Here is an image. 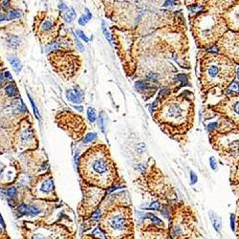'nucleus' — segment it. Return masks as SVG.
Here are the masks:
<instances>
[{"instance_id":"nucleus-1","label":"nucleus","mask_w":239,"mask_h":239,"mask_svg":"<svg viewBox=\"0 0 239 239\" xmlns=\"http://www.w3.org/2000/svg\"><path fill=\"white\" fill-rule=\"evenodd\" d=\"M81 173L85 181L94 186L107 188L114 182L116 169L104 146L90 148L81 157Z\"/></svg>"},{"instance_id":"nucleus-2","label":"nucleus","mask_w":239,"mask_h":239,"mask_svg":"<svg viewBox=\"0 0 239 239\" xmlns=\"http://www.w3.org/2000/svg\"><path fill=\"white\" fill-rule=\"evenodd\" d=\"M23 239H75L74 233L62 225H47L41 222L24 223Z\"/></svg>"},{"instance_id":"nucleus-3","label":"nucleus","mask_w":239,"mask_h":239,"mask_svg":"<svg viewBox=\"0 0 239 239\" xmlns=\"http://www.w3.org/2000/svg\"><path fill=\"white\" fill-rule=\"evenodd\" d=\"M203 81L211 82L214 85L224 84L230 81L232 77V65L224 57L210 56L202 66Z\"/></svg>"},{"instance_id":"nucleus-4","label":"nucleus","mask_w":239,"mask_h":239,"mask_svg":"<svg viewBox=\"0 0 239 239\" xmlns=\"http://www.w3.org/2000/svg\"><path fill=\"white\" fill-rule=\"evenodd\" d=\"M130 219L127 210L118 208L108 212L101 223V229L107 239H117L130 228Z\"/></svg>"},{"instance_id":"nucleus-5","label":"nucleus","mask_w":239,"mask_h":239,"mask_svg":"<svg viewBox=\"0 0 239 239\" xmlns=\"http://www.w3.org/2000/svg\"><path fill=\"white\" fill-rule=\"evenodd\" d=\"M188 103L185 101H170L160 109V117L167 122H173L174 124H179L186 120L188 111L186 110Z\"/></svg>"},{"instance_id":"nucleus-6","label":"nucleus","mask_w":239,"mask_h":239,"mask_svg":"<svg viewBox=\"0 0 239 239\" xmlns=\"http://www.w3.org/2000/svg\"><path fill=\"white\" fill-rule=\"evenodd\" d=\"M221 32L220 21L213 15H202L199 21L198 34L200 38L204 39L205 43L208 45L210 40H215L216 35Z\"/></svg>"},{"instance_id":"nucleus-7","label":"nucleus","mask_w":239,"mask_h":239,"mask_svg":"<svg viewBox=\"0 0 239 239\" xmlns=\"http://www.w3.org/2000/svg\"><path fill=\"white\" fill-rule=\"evenodd\" d=\"M228 110H229L228 112L232 117V119L239 120V96L232 98L230 100V103L229 104Z\"/></svg>"},{"instance_id":"nucleus-8","label":"nucleus","mask_w":239,"mask_h":239,"mask_svg":"<svg viewBox=\"0 0 239 239\" xmlns=\"http://www.w3.org/2000/svg\"><path fill=\"white\" fill-rule=\"evenodd\" d=\"M66 97L70 101L74 103H81L82 101V91L78 88L66 92Z\"/></svg>"},{"instance_id":"nucleus-9","label":"nucleus","mask_w":239,"mask_h":239,"mask_svg":"<svg viewBox=\"0 0 239 239\" xmlns=\"http://www.w3.org/2000/svg\"><path fill=\"white\" fill-rule=\"evenodd\" d=\"M54 188H55L54 181L52 179H47L41 184V186L39 188V191L43 194H48V193L53 192Z\"/></svg>"},{"instance_id":"nucleus-10","label":"nucleus","mask_w":239,"mask_h":239,"mask_svg":"<svg viewBox=\"0 0 239 239\" xmlns=\"http://www.w3.org/2000/svg\"><path fill=\"white\" fill-rule=\"evenodd\" d=\"M210 217L211 223H212L214 229H215L217 232H220V230H221V228H222V220H221V218L219 216H217L216 213L212 212V211H210Z\"/></svg>"},{"instance_id":"nucleus-11","label":"nucleus","mask_w":239,"mask_h":239,"mask_svg":"<svg viewBox=\"0 0 239 239\" xmlns=\"http://www.w3.org/2000/svg\"><path fill=\"white\" fill-rule=\"evenodd\" d=\"M230 25H232V28L233 29H238L239 30V8L238 11L235 10L230 13Z\"/></svg>"},{"instance_id":"nucleus-12","label":"nucleus","mask_w":239,"mask_h":239,"mask_svg":"<svg viewBox=\"0 0 239 239\" xmlns=\"http://www.w3.org/2000/svg\"><path fill=\"white\" fill-rule=\"evenodd\" d=\"M9 61H10L11 65L13 66V70H15V72H19V71L22 69V63L20 62V60H19L17 57H9Z\"/></svg>"},{"instance_id":"nucleus-13","label":"nucleus","mask_w":239,"mask_h":239,"mask_svg":"<svg viewBox=\"0 0 239 239\" xmlns=\"http://www.w3.org/2000/svg\"><path fill=\"white\" fill-rule=\"evenodd\" d=\"M76 17V13L74 9H70L68 10L66 13H64V15H63V18H64V20L66 21V22H72V21L75 19Z\"/></svg>"},{"instance_id":"nucleus-14","label":"nucleus","mask_w":239,"mask_h":239,"mask_svg":"<svg viewBox=\"0 0 239 239\" xmlns=\"http://www.w3.org/2000/svg\"><path fill=\"white\" fill-rule=\"evenodd\" d=\"M20 42H21L20 39H19L17 37H15V35H11V37L8 38V44L13 48H16L19 44H20Z\"/></svg>"},{"instance_id":"nucleus-15","label":"nucleus","mask_w":239,"mask_h":239,"mask_svg":"<svg viewBox=\"0 0 239 239\" xmlns=\"http://www.w3.org/2000/svg\"><path fill=\"white\" fill-rule=\"evenodd\" d=\"M145 217H148V218H149L150 220L153 222V223H154L155 225H157V226H159V227H163L164 226L163 221H162L161 219H159L157 216H155L154 214L146 213V214H145Z\"/></svg>"},{"instance_id":"nucleus-16","label":"nucleus","mask_w":239,"mask_h":239,"mask_svg":"<svg viewBox=\"0 0 239 239\" xmlns=\"http://www.w3.org/2000/svg\"><path fill=\"white\" fill-rule=\"evenodd\" d=\"M5 91H6L8 96H10V97H13V96H15L16 93H17V89H16V86L15 84H9V85H7L6 86Z\"/></svg>"},{"instance_id":"nucleus-17","label":"nucleus","mask_w":239,"mask_h":239,"mask_svg":"<svg viewBox=\"0 0 239 239\" xmlns=\"http://www.w3.org/2000/svg\"><path fill=\"white\" fill-rule=\"evenodd\" d=\"M86 12H87L86 15L81 16V18L79 19V25H81V26H84L85 24L88 22V21H89L90 19H91V17H92V15L90 13V12H89V11L87 10V9H86Z\"/></svg>"},{"instance_id":"nucleus-18","label":"nucleus","mask_w":239,"mask_h":239,"mask_svg":"<svg viewBox=\"0 0 239 239\" xmlns=\"http://www.w3.org/2000/svg\"><path fill=\"white\" fill-rule=\"evenodd\" d=\"M40 212V210L35 206H29L27 208V215L29 216H35Z\"/></svg>"},{"instance_id":"nucleus-19","label":"nucleus","mask_w":239,"mask_h":239,"mask_svg":"<svg viewBox=\"0 0 239 239\" xmlns=\"http://www.w3.org/2000/svg\"><path fill=\"white\" fill-rule=\"evenodd\" d=\"M135 87H136L137 90H140V91H142V90H145V89L149 88L150 85L146 81H137L136 82V83H135Z\"/></svg>"},{"instance_id":"nucleus-20","label":"nucleus","mask_w":239,"mask_h":239,"mask_svg":"<svg viewBox=\"0 0 239 239\" xmlns=\"http://www.w3.org/2000/svg\"><path fill=\"white\" fill-rule=\"evenodd\" d=\"M20 13L18 12V11H11V12L9 13V15H8L7 16H5V19L6 20H10V19H15V18H18V17H20Z\"/></svg>"},{"instance_id":"nucleus-21","label":"nucleus","mask_w":239,"mask_h":239,"mask_svg":"<svg viewBox=\"0 0 239 239\" xmlns=\"http://www.w3.org/2000/svg\"><path fill=\"white\" fill-rule=\"evenodd\" d=\"M87 117H88V120L91 122H95V120H96V114H95L94 108H92V107H89V108L87 109Z\"/></svg>"},{"instance_id":"nucleus-22","label":"nucleus","mask_w":239,"mask_h":239,"mask_svg":"<svg viewBox=\"0 0 239 239\" xmlns=\"http://www.w3.org/2000/svg\"><path fill=\"white\" fill-rule=\"evenodd\" d=\"M96 139H97V134H96V133H89V134H87V135L84 137L83 142L87 144V142L95 141Z\"/></svg>"},{"instance_id":"nucleus-23","label":"nucleus","mask_w":239,"mask_h":239,"mask_svg":"<svg viewBox=\"0 0 239 239\" xmlns=\"http://www.w3.org/2000/svg\"><path fill=\"white\" fill-rule=\"evenodd\" d=\"M52 27H53V23H52L51 20H45L41 24V29L43 31H49V30L52 29Z\"/></svg>"},{"instance_id":"nucleus-24","label":"nucleus","mask_w":239,"mask_h":239,"mask_svg":"<svg viewBox=\"0 0 239 239\" xmlns=\"http://www.w3.org/2000/svg\"><path fill=\"white\" fill-rule=\"evenodd\" d=\"M103 34H104V37H105L106 39L108 40V42L110 43L111 45L113 44V40H112V37H111L110 34L108 33V31L106 30V27H105V25H104V22H103Z\"/></svg>"},{"instance_id":"nucleus-25","label":"nucleus","mask_w":239,"mask_h":239,"mask_svg":"<svg viewBox=\"0 0 239 239\" xmlns=\"http://www.w3.org/2000/svg\"><path fill=\"white\" fill-rule=\"evenodd\" d=\"M101 216V210H97L94 211V212L92 213V215H91V220H93V221H98V220H100Z\"/></svg>"},{"instance_id":"nucleus-26","label":"nucleus","mask_w":239,"mask_h":239,"mask_svg":"<svg viewBox=\"0 0 239 239\" xmlns=\"http://www.w3.org/2000/svg\"><path fill=\"white\" fill-rule=\"evenodd\" d=\"M27 208H28V206L25 204H21L17 208V211L21 214V215H24V214L27 213Z\"/></svg>"},{"instance_id":"nucleus-27","label":"nucleus","mask_w":239,"mask_h":239,"mask_svg":"<svg viewBox=\"0 0 239 239\" xmlns=\"http://www.w3.org/2000/svg\"><path fill=\"white\" fill-rule=\"evenodd\" d=\"M16 188H10L9 189H7V191H6V194H7V196H9L11 197V198H13V197H15V195H16Z\"/></svg>"},{"instance_id":"nucleus-28","label":"nucleus","mask_w":239,"mask_h":239,"mask_svg":"<svg viewBox=\"0 0 239 239\" xmlns=\"http://www.w3.org/2000/svg\"><path fill=\"white\" fill-rule=\"evenodd\" d=\"M29 99H30V101H31V103H32V105H33V108H34V112H35V117L37 118V119H40V115H39V112H38L37 110V106H35V104L34 103V101H33V99L30 97L29 96Z\"/></svg>"},{"instance_id":"nucleus-29","label":"nucleus","mask_w":239,"mask_h":239,"mask_svg":"<svg viewBox=\"0 0 239 239\" xmlns=\"http://www.w3.org/2000/svg\"><path fill=\"white\" fill-rule=\"evenodd\" d=\"M147 208H148V210H160V204H159L158 202H153V203H151V205Z\"/></svg>"},{"instance_id":"nucleus-30","label":"nucleus","mask_w":239,"mask_h":239,"mask_svg":"<svg viewBox=\"0 0 239 239\" xmlns=\"http://www.w3.org/2000/svg\"><path fill=\"white\" fill-rule=\"evenodd\" d=\"M77 35H78L81 38H82V39H83L85 42H88V41H89L88 37H87L86 35H84V33L82 32V31H77Z\"/></svg>"},{"instance_id":"nucleus-31","label":"nucleus","mask_w":239,"mask_h":239,"mask_svg":"<svg viewBox=\"0 0 239 239\" xmlns=\"http://www.w3.org/2000/svg\"><path fill=\"white\" fill-rule=\"evenodd\" d=\"M210 166H211V168H212L213 170H216L217 169V163H216V160L214 159L213 157H211L210 159Z\"/></svg>"},{"instance_id":"nucleus-32","label":"nucleus","mask_w":239,"mask_h":239,"mask_svg":"<svg viewBox=\"0 0 239 239\" xmlns=\"http://www.w3.org/2000/svg\"><path fill=\"white\" fill-rule=\"evenodd\" d=\"M147 78H148L149 81H157V79H158V76L156 75V74H154V73H149V74H148V76H147Z\"/></svg>"},{"instance_id":"nucleus-33","label":"nucleus","mask_w":239,"mask_h":239,"mask_svg":"<svg viewBox=\"0 0 239 239\" xmlns=\"http://www.w3.org/2000/svg\"><path fill=\"white\" fill-rule=\"evenodd\" d=\"M168 94H169V90L164 88L163 90H161L159 96H160V98H164V97H166V96H168Z\"/></svg>"},{"instance_id":"nucleus-34","label":"nucleus","mask_w":239,"mask_h":239,"mask_svg":"<svg viewBox=\"0 0 239 239\" xmlns=\"http://www.w3.org/2000/svg\"><path fill=\"white\" fill-rule=\"evenodd\" d=\"M75 43H76V45H77V47H78L79 49V51H83L84 50V47H83V45L81 44V42L79 41V39H77V38H75Z\"/></svg>"},{"instance_id":"nucleus-35","label":"nucleus","mask_w":239,"mask_h":239,"mask_svg":"<svg viewBox=\"0 0 239 239\" xmlns=\"http://www.w3.org/2000/svg\"><path fill=\"white\" fill-rule=\"evenodd\" d=\"M190 179H191V185H194L197 182V176L195 175V173L193 171L190 172Z\"/></svg>"},{"instance_id":"nucleus-36","label":"nucleus","mask_w":239,"mask_h":239,"mask_svg":"<svg viewBox=\"0 0 239 239\" xmlns=\"http://www.w3.org/2000/svg\"><path fill=\"white\" fill-rule=\"evenodd\" d=\"M238 84H237V82H232V84H230V90H232V91H237L238 90Z\"/></svg>"},{"instance_id":"nucleus-37","label":"nucleus","mask_w":239,"mask_h":239,"mask_svg":"<svg viewBox=\"0 0 239 239\" xmlns=\"http://www.w3.org/2000/svg\"><path fill=\"white\" fill-rule=\"evenodd\" d=\"M178 79L180 81H182L184 84H186V82H188V79H186V77L185 75H179L178 76Z\"/></svg>"},{"instance_id":"nucleus-38","label":"nucleus","mask_w":239,"mask_h":239,"mask_svg":"<svg viewBox=\"0 0 239 239\" xmlns=\"http://www.w3.org/2000/svg\"><path fill=\"white\" fill-rule=\"evenodd\" d=\"M59 9L61 10V12H64V11L67 10V6L64 3H61V2H60V3L59 4Z\"/></svg>"},{"instance_id":"nucleus-39","label":"nucleus","mask_w":239,"mask_h":239,"mask_svg":"<svg viewBox=\"0 0 239 239\" xmlns=\"http://www.w3.org/2000/svg\"><path fill=\"white\" fill-rule=\"evenodd\" d=\"M137 148H138V151H139V152L142 153V151H144V150L145 149V144H140Z\"/></svg>"},{"instance_id":"nucleus-40","label":"nucleus","mask_w":239,"mask_h":239,"mask_svg":"<svg viewBox=\"0 0 239 239\" xmlns=\"http://www.w3.org/2000/svg\"><path fill=\"white\" fill-rule=\"evenodd\" d=\"M230 226H232V230H234V214L230 215Z\"/></svg>"},{"instance_id":"nucleus-41","label":"nucleus","mask_w":239,"mask_h":239,"mask_svg":"<svg viewBox=\"0 0 239 239\" xmlns=\"http://www.w3.org/2000/svg\"><path fill=\"white\" fill-rule=\"evenodd\" d=\"M162 214H163L166 218H167V219L169 218V213H168V210H167L166 208H164V210H162Z\"/></svg>"},{"instance_id":"nucleus-42","label":"nucleus","mask_w":239,"mask_h":239,"mask_svg":"<svg viewBox=\"0 0 239 239\" xmlns=\"http://www.w3.org/2000/svg\"><path fill=\"white\" fill-rule=\"evenodd\" d=\"M0 239H11L9 236H8V234L6 232H3V233H1V234H0Z\"/></svg>"},{"instance_id":"nucleus-43","label":"nucleus","mask_w":239,"mask_h":239,"mask_svg":"<svg viewBox=\"0 0 239 239\" xmlns=\"http://www.w3.org/2000/svg\"><path fill=\"white\" fill-rule=\"evenodd\" d=\"M136 167H137V168H139L140 170H141L142 172H144V170H145V166H144V164H138V166H137Z\"/></svg>"},{"instance_id":"nucleus-44","label":"nucleus","mask_w":239,"mask_h":239,"mask_svg":"<svg viewBox=\"0 0 239 239\" xmlns=\"http://www.w3.org/2000/svg\"><path fill=\"white\" fill-rule=\"evenodd\" d=\"M4 77H5V78H7V79H9L10 81H12V79H13L12 75H11V74H10L9 72H8V71H7V72L4 73Z\"/></svg>"},{"instance_id":"nucleus-45","label":"nucleus","mask_w":239,"mask_h":239,"mask_svg":"<svg viewBox=\"0 0 239 239\" xmlns=\"http://www.w3.org/2000/svg\"><path fill=\"white\" fill-rule=\"evenodd\" d=\"M176 4V2L174 1H166V3H164V6H173V5Z\"/></svg>"},{"instance_id":"nucleus-46","label":"nucleus","mask_w":239,"mask_h":239,"mask_svg":"<svg viewBox=\"0 0 239 239\" xmlns=\"http://www.w3.org/2000/svg\"><path fill=\"white\" fill-rule=\"evenodd\" d=\"M82 239H98V238L93 237V236H90V235H84L82 236Z\"/></svg>"},{"instance_id":"nucleus-47","label":"nucleus","mask_w":239,"mask_h":239,"mask_svg":"<svg viewBox=\"0 0 239 239\" xmlns=\"http://www.w3.org/2000/svg\"><path fill=\"white\" fill-rule=\"evenodd\" d=\"M0 222H1V225H2V227H3L4 229H5V227H6V226H5V223H4L3 219H2V216H1V214H0Z\"/></svg>"},{"instance_id":"nucleus-48","label":"nucleus","mask_w":239,"mask_h":239,"mask_svg":"<svg viewBox=\"0 0 239 239\" xmlns=\"http://www.w3.org/2000/svg\"><path fill=\"white\" fill-rule=\"evenodd\" d=\"M75 109H77V110H79V111H82V110H83L82 106H75Z\"/></svg>"},{"instance_id":"nucleus-49","label":"nucleus","mask_w":239,"mask_h":239,"mask_svg":"<svg viewBox=\"0 0 239 239\" xmlns=\"http://www.w3.org/2000/svg\"><path fill=\"white\" fill-rule=\"evenodd\" d=\"M2 6H3L4 8L8 7V6H9V2H8V1H4V2H3V5H2Z\"/></svg>"},{"instance_id":"nucleus-50","label":"nucleus","mask_w":239,"mask_h":239,"mask_svg":"<svg viewBox=\"0 0 239 239\" xmlns=\"http://www.w3.org/2000/svg\"><path fill=\"white\" fill-rule=\"evenodd\" d=\"M3 78H4V76L2 75V73H0V82H2V81H3Z\"/></svg>"},{"instance_id":"nucleus-51","label":"nucleus","mask_w":239,"mask_h":239,"mask_svg":"<svg viewBox=\"0 0 239 239\" xmlns=\"http://www.w3.org/2000/svg\"><path fill=\"white\" fill-rule=\"evenodd\" d=\"M3 19H5V16H3L2 15H0V21L3 20Z\"/></svg>"},{"instance_id":"nucleus-52","label":"nucleus","mask_w":239,"mask_h":239,"mask_svg":"<svg viewBox=\"0 0 239 239\" xmlns=\"http://www.w3.org/2000/svg\"><path fill=\"white\" fill-rule=\"evenodd\" d=\"M237 77H238V79H239V68L237 69Z\"/></svg>"},{"instance_id":"nucleus-53","label":"nucleus","mask_w":239,"mask_h":239,"mask_svg":"<svg viewBox=\"0 0 239 239\" xmlns=\"http://www.w3.org/2000/svg\"><path fill=\"white\" fill-rule=\"evenodd\" d=\"M3 232H2V230H1V228H0V234H1V233H3Z\"/></svg>"},{"instance_id":"nucleus-54","label":"nucleus","mask_w":239,"mask_h":239,"mask_svg":"<svg viewBox=\"0 0 239 239\" xmlns=\"http://www.w3.org/2000/svg\"><path fill=\"white\" fill-rule=\"evenodd\" d=\"M128 239H130V238H128Z\"/></svg>"}]
</instances>
